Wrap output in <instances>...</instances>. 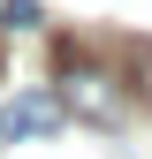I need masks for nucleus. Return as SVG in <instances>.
I'll use <instances>...</instances> for the list:
<instances>
[{"mask_svg":"<svg viewBox=\"0 0 152 159\" xmlns=\"http://www.w3.org/2000/svg\"><path fill=\"white\" fill-rule=\"evenodd\" d=\"M61 106L76 114V121H99V129H114L129 114V91L114 84L107 68H69V84H61Z\"/></svg>","mask_w":152,"mask_h":159,"instance_id":"1","label":"nucleus"},{"mask_svg":"<svg viewBox=\"0 0 152 159\" xmlns=\"http://www.w3.org/2000/svg\"><path fill=\"white\" fill-rule=\"evenodd\" d=\"M61 121H69L61 91H23V98H8V106H0V136H8V144H31V136H53Z\"/></svg>","mask_w":152,"mask_h":159,"instance_id":"2","label":"nucleus"},{"mask_svg":"<svg viewBox=\"0 0 152 159\" xmlns=\"http://www.w3.org/2000/svg\"><path fill=\"white\" fill-rule=\"evenodd\" d=\"M38 23V0H0V30H31Z\"/></svg>","mask_w":152,"mask_h":159,"instance_id":"3","label":"nucleus"}]
</instances>
